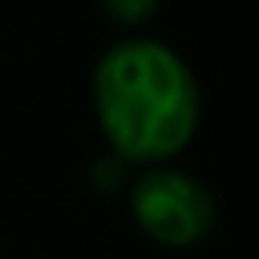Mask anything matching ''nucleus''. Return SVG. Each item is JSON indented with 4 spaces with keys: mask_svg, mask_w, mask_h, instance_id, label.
Instances as JSON below:
<instances>
[{
    "mask_svg": "<svg viewBox=\"0 0 259 259\" xmlns=\"http://www.w3.org/2000/svg\"><path fill=\"white\" fill-rule=\"evenodd\" d=\"M130 214L138 231L170 251L198 247L214 231V194L186 170L162 162L130 182Z\"/></svg>",
    "mask_w": 259,
    "mask_h": 259,
    "instance_id": "f03ea898",
    "label": "nucleus"
},
{
    "mask_svg": "<svg viewBox=\"0 0 259 259\" xmlns=\"http://www.w3.org/2000/svg\"><path fill=\"white\" fill-rule=\"evenodd\" d=\"M93 117L113 158L162 166L194 142L202 89L178 49L154 36H125L93 65Z\"/></svg>",
    "mask_w": 259,
    "mask_h": 259,
    "instance_id": "f257e3e1",
    "label": "nucleus"
},
{
    "mask_svg": "<svg viewBox=\"0 0 259 259\" xmlns=\"http://www.w3.org/2000/svg\"><path fill=\"white\" fill-rule=\"evenodd\" d=\"M101 8H105V16L113 24H121V28L134 32V28H146L158 16L162 0H101Z\"/></svg>",
    "mask_w": 259,
    "mask_h": 259,
    "instance_id": "7ed1b4c3",
    "label": "nucleus"
}]
</instances>
